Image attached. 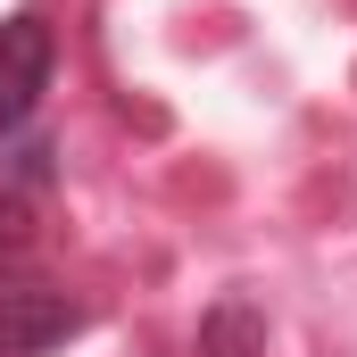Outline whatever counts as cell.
I'll use <instances>...</instances> for the list:
<instances>
[{"label": "cell", "instance_id": "1", "mask_svg": "<svg viewBox=\"0 0 357 357\" xmlns=\"http://www.w3.org/2000/svg\"><path fill=\"white\" fill-rule=\"evenodd\" d=\"M50 59H59V42H50L42 17H8V25H0V142L42 108V91H50Z\"/></svg>", "mask_w": 357, "mask_h": 357}, {"label": "cell", "instance_id": "2", "mask_svg": "<svg viewBox=\"0 0 357 357\" xmlns=\"http://www.w3.org/2000/svg\"><path fill=\"white\" fill-rule=\"evenodd\" d=\"M84 333V307L42 282H0V357H50Z\"/></svg>", "mask_w": 357, "mask_h": 357}, {"label": "cell", "instance_id": "3", "mask_svg": "<svg viewBox=\"0 0 357 357\" xmlns=\"http://www.w3.org/2000/svg\"><path fill=\"white\" fill-rule=\"evenodd\" d=\"M199 357H266V316H258L241 291H225V299L199 316Z\"/></svg>", "mask_w": 357, "mask_h": 357}, {"label": "cell", "instance_id": "4", "mask_svg": "<svg viewBox=\"0 0 357 357\" xmlns=\"http://www.w3.org/2000/svg\"><path fill=\"white\" fill-rule=\"evenodd\" d=\"M33 241V199L17 183H0V250H25Z\"/></svg>", "mask_w": 357, "mask_h": 357}, {"label": "cell", "instance_id": "5", "mask_svg": "<svg viewBox=\"0 0 357 357\" xmlns=\"http://www.w3.org/2000/svg\"><path fill=\"white\" fill-rule=\"evenodd\" d=\"M25 183H50V150H42V142L17 150V191H25Z\"/></svg>", "mask_w": 357, "mask_h": 357}]
</instances>
